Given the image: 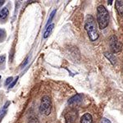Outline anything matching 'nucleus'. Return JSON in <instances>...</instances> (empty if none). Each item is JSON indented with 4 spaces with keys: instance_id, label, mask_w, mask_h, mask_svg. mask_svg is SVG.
Segmentation results:
<instances>
[{
    "instance_id": "nucleus-1",
    "label": "nucleus",
    "mask_w": 123,
    "mask_h": 123,
    "mask_svg": "<svg viewBox=\"0 0 123 123\" xmlns=\"http://www.w3.org/2000/svg\"><path fill=\"white\" fill-rule=\"evenodd\" d=\"M85 28L86 30L88 36L91 41H95L98 38V33L97 31L96 22L94 18L91 15H88L86 17L85 23Z\"/></svg>"
},
{
    "instance_id": "nucleus-2",
    "label": "nucleus",
    "mask_w": 123,
    "mask_h": 123,
    "mask_svg": "<svg viewBox=\"0 0 123 123\" xmlns=\"http://www.w3.org/2000/svg\"><path fill=\"white\" fill-rule=\"evenodd\" d=\"M97 21L99 29L104 30L108 26L109 21V13L104 6L99 5L97 8Z\"/></svg>"
},
{
    "instance_id": "nucleus-3",
    "label": "nucleus",
    "mask_w": 123,
    "mask_h": 123,
    "mask_svg": "<svg viewBox=\"0 0 123 123\" xmlns=\"http://www.w3.org/2000/svg\"><path fill=\"white\" fill-rule=\"evenodd\" d=\"M51 109H52V104H51V99L49 96L45 95L41 98L40 106H39V111L41 113L49 116L51 113Z\"/></svg>"
},
{
    "instance_id": "nucleus-4",
    "label": "nucleus",
    "mask_w": 123,
    "mask_h": 123,
    "mask_svg": "<svg viewBox=\"0 0 123 123\" xmlns=\"http://www.w3.org/2000/svg\"><path fill=\"white\" fill-rule=\"evenodd\" d=\"M109 45H110L111 50H112V52L113 53H118L122 50V44L117 39L116 35H114L110 37V39H109Z\"/></svg>"
},
{
    "instance_id": "nucleus-5",
    "label": "nucleus",
    "mask_w": 123,
    "mask_h": 123,
    "mask_svg": "<svg viewBox=\"0 0 123 123\" xmlns=\"http://www.w3.org/2000/svg\"><path fill=\"white\" fill-rule=\"evenodd\" d=\"M77 117V112L75 110H71L66 114L65 118H66L67 123H74Z\"/></svg>"
},
{
    "instance_id": "nucleus-6",
    "label": "nucleus",
    "mask_w": 123,
    "mask_h": 123,
    "mask_svg": "<svg viewBox=\"0 0 123 123\" xmlns=\"http://www.w3.org/2000/svg\"><path fill=\"white\" fill-rule=\"evenodd\" d=\"M115 7L118 14L123 17V0H117L115 1Z\"/></svg>"
},
{
    "instance_id": "nucleus-7",
    "label": "nucleus",
    "mask_w": 123,
    "mask_h": 123,
    "mask_svg": "<svg viewBox=\"0 0 123 123\" xmlns=\"http://www.w3.org/2000/svg\"><path fill=\"white\" fill-rule=\"evenodd\" d=\"M82 98H83V95L80 94H77L74 96H72L71 98H69L68 100V104H77V103L80 102L82 100Z\"/></svg>"
},
{
    "instance_id": "nucleus-8",
    "label": "nucleus",
    "mask_w": 123,
    "mask_h": 123,
    "mask_svg": "<svg viewBox=\"0 0 123 123\" xmlns=\"http://www.w3.org/2000/svg\"><path fill=\"white\" fill-rule=\"evenodd\" d=\"M80 123H93V118L92 116L90 113H85L81 117Z\"/></svg>"
},
{
    "instance_id": "nucleus-9",
    "label": "nucleus",
    "mask_w": 123,
    "mask_h": 123,
    "mask_svg": "<svg viewBox=\"0 0 123 123\" xmlns=\"http://www.w3.org/2000/svg\"><path fill=\"white\" fill-rule=\"evenodd\" d=\"M8 15H9V11L7 7H3V8L0 11V19L1 20H5L8 17Z\"/></svg>"
},
{
    "instance_id": "nucleus-10",
    "label": "nucleus",
    "mask_w": 123,
    "mask_h": 123,
    "mask_svg": "<svg viewBox=\"0 0 123 123\" xmlns=\"http://www.w3.org/2000/svg\"><path fill=\"white\" fill-rule=\"evenodd\" d=\"M104 56L106 57L109 61H110V62L112 63V65L116 64L117 58L113 54H112V53H104Z\"/></svg>"
},
{
    "instance_id": "nucleus-11",
    "label": "nucleus",
    "mask_w": 123,
    "mask_h": 123,
    "mask_svg": "<svg viewBox=\"0 0 123 123\" xmlns=\"http://www.w3.org/2000/svg\"><path fill=\"white\" fill-rule=\"evenodd\" d=\"M53 27H54V25L53 24H51V25H49V26L46 28V31H44V33H43V38L44 39H47L48 37L49 36V35L51 34V32L53 31Z\"/></svg>"
},
{
    "instance_id": "nucleus-12",
    "label": "nucleus",
    "mask_w": 123,
    "mask_h": 123,
    "mask_svg": "<svg viewBox=\"0 0 123 123\" xmlns=\"http://www.w3.org/2000/svg\"><path fill=\"white\" fill-rule=\"evenodd\" d=\"M56 12H57V10H53V11L52 12H51L50 17H49V20H48V22H47V24H46V26H47V27L49 26V25L51 23V21H52L53 18V17H54V16H55V14H56Z\"/></svg>"
},
{
    "instance_id": "nucleus-13",
    "label": "nucleus",
    "mask_w": 123,
    "mask_h": 123,
    "mask_svg": "<svg viewBox=\"0 0 123 123\" xmlns=\"http://www.w3.org/2000/svg\"><path fill=\"white\" fill-rule=\"evenodd\" d=\"M6 38V31L0 28V42H3Z\"/></svg>"
},
{
    "instance_id": "nucleus-14",
    "label": "nucleus",
    "mask_w": 123,
    "mask_h": 123,
    "mask_svg": "<svg viewBox=\"0 0 123 123\" xmlns=\"http://www.w3.org/2000/svg\"><path fill=\"white\" fill-rule=\"evenodd\" d=\"M6 112H7V109L2 108L1 110H0V122H1V121L3 120V117H4Z\"/></svg>"
},
{
    "instance_id": "nucleus-15",
    "label": "nucleus",
    "mask_w": 123,
    "mask_h": 123,
    "mask_svg": "<svg viewBox=\"0 0 123 123\" xmlns=\"http://www.w3.org/2000/svg\"><path fill=\"white\" fill-rule=\"evenodd\" d=\"M18 78H19V77H18V76H17V77H16V79H15V80H13L11 84L9 85V87H8L9 89H12V87H14V85H15L16 84H17V80H18Z\"/></svg>"
},
{
    "instance_id": "nucleus-16",
    "label": "nucleus",
    "mask_w": 123,
    "mask_h": 123,
    "mask_svg": "<svg viewBox=\"0 0 123 123\" xmlns=\"http://www.w3.org/2000/svg\"><path fill=\"white\" fill-rule=\"evenodd\" d=\"M12 80H13V78L12 76H10V77H8V78L6 80V81H5V85H7L8 84H11L12 82Z\"/></svg>"
},
{
    "instance_id": "nucleus-17",
    "label": "nucleus",
    "mask_w": 123,
    "mask_h": 123,
    "mask_svg": "<svg viewBox=\"0 0 123 123\" xmlns=\"http://www.w3.org/2000/svg\"><path fill=\"white\" fill-rule=\"evenodd\" d=\"M28 60H29V57H27L26 58H25V60H24V62L21 65V68H23V67H25V65L27 64V63H28Z\"/></svg>"
},
{
    "instance_id": "nucleus-18",
    "label": "nucleus",
    "mask_w": 123,
    "mask_h": 123,
    "mask_svg": "<svg viewBox=\"0 0 123 123\" xmlns=\"http://www.w3.org/2000/svg\"><path fill=\"white\" fill-rule=\"evenodd\" d=\"M6 59V56L5 55H3V56H0V64H2V63L4 62Z\"/></svg>"
},
{
    "instance_id": "nucleus-19",
    "label": "nucleus",
    "mask_w": 123,
    "mask_h": 123,
    "mask_svg": "<svg viewBox=\"0 0 123 123\" xmlns=\"http://www.w3.org/2000/svg\"><path fill=\"white\" fill-rule=\"evenodd\" d=\"M101 123H111V122L110 120H108L107 118H103L102 121H101Z\"/></svg>"
},
{
    "instance_id": "nucleus-20",
    "label": "nucleus",
    "mask_w": 123,
    "mask_h": 123,
    "mask_svg": "<svg viewBox=\"0 0 123 123\" xmlns=\"http://www.w3.org/2000/svg\"><path fill=\"white\" fill-rule=\"evenodd\" d=\"M9 104H10V102H9V101H7V102L4 104V106H3V109H7Z\"/></svg>"
},
{
    "instance_id": "nucleus-21",
    "label": "nucleus",
    "mask_w": 123,
    "mask_h": 123,
    "mask_svg": "<svg viewBox=\"0 0 123 123\" xmlns=\"http://www.w3.org/2000/svg\"><path fill=\"white\" fill-rule=\"evenodd\" d=\"M4 3H5L4 0H0V7H2V6L4 4Z\"/></svg>"
},
{
    "instance_id": "nucleus-22",
    "label": "nucleus",
    "mask_w": 123,
    "mask_h": 123,
    "mask_svg": "<svg viewBox=\"0 0 123 123\" xmlns=\"http://www.w3.org/2000/svg\"><path fill=\"white\" fill-rule=\"evenodd\" d=\"M0 80H1V76H0Z\"/></svg>"
}]
</instances>
